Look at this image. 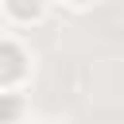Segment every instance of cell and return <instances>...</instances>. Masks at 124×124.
Listing matches in <instances>:
<instances>
[{
  "instance_id": "3957f363",
  "label": "cell",
  "mask_w": 124,
  "mask_h": 124,
  "mask_svg": "<svg viewBox=\"0 0 124 124\" xmlns=\"http://www.w3.org/2000/svg\"><path fill=\"white\" fill-rule=\"evenodd\" d=\"M23 120H27L23 93H0V124H23Z\"/></svg>"
},
{
  "instance_id": "5b68a950",
  "label": "cell",
  "mask_w": 124,
  "mask_h": 124,
  "mask_svg": "<svg viewBox=\"0 0 124 124\" xmlns=\"http://www.w3.org/2000/svg\"><path fill=\"white\" fill-rule=\"evenodd\" d=\"M23 124H54V120H31V116H27V120H23Z\"/></svg>"
},
{
  "instance_id": "277c9868",
  "label": "cell",
  "mask_w": 124,
  "mask_h": 124,
  "mask_svg": "<svg viewBox=\"0 0 124 124\" xmlns=\"http://www.w3.org/2000/svg\"><path fill=\"white\" fill-rule=\"evenodd\" d=\"M50 4H62L66 12H89V8H97L101 0H50Z\"/></svg>"
},
{
  "instance_id": "7a4b0ae2",
  "label": "cell",
  "mask_w": 124,
  "mask_h": 124,
  "mask_svg": "<svg viewBox=\"0 0 124 124\" xmlns=\"http://www.w3.org/2000/svg\"><path fill=\"white\" fill-rule=\"evenodd\" d=\"M50 12V0H0V19L12 27V31H27V27H39Z\"/></svg>"
},
{
  "instance_id": "6da1fadb",
  "label": "cell",
  "mask_w": 124,
  "mask_h": 124,
  "mask_svg": "<svg viewBox=\"0 0 124 124\" xmlns=\"http://www.w3.org/2000/svg\"><path fill=\"white\" fill-rule=\"evenodd\" d=\"M35 78V54L16 31H0V93H23Z\"/></svg>"
}]
</instances>
